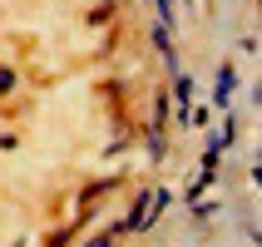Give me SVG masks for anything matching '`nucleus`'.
<instances>
[{
	"mask_svg": "<svg viewBox=\"0 0 262 247\" xmlns=\"http://www.w3.org/2000/svg\"><path fill=\"white\" fill-rule=\"evenodd\" d=\"M233 89H237V70H223V74H218V89H213V94H218V109H228Z\"/></svg>",
	"mask_w": 262,
	"mask_h": 247,
	"instance_id": "f257e3e1",
	"label": "nucleus"
},
{
	"mask_svg": "<svg viewBox=\"0 0 262 247\" xmlns=\"http://www.w3.org/2000/svg\"><path fill=\"white\" fill-rule=\"evenodd\" d=\"M10 89H15V74H10V70H0V94H10Z\"/></svg>",
	"mask_w": 262,
	"mask_h": 247,
	"instance_id": "f03ea898",
	"label": "nucleus"
}]
</instances>
